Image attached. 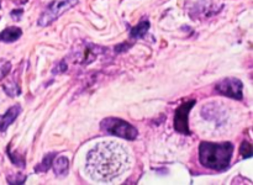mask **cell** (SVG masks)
Wrapping results in <instances>:
<instances>
[{"label": "cell", "instance_id": "cell-13", "mask_svg": "<svg viewBox=\"0 0 253 185\" xmlns=\"http://www.w3.org/2000/svg\"><path fill=\"white\" fill-rule=\"evenodd\" d=\"M241 154L242 157L245 158H250L252 155V147L249 142H246V141L242 142L241 145Z\"/></svg>", "mask_w": 253, "mask_h": 185}, {"label": "cell", "instance_id": "cell-4", "mask_svg": "<svg viewBox=\"0 0 253 185\" xmlns=\"http://www.w3.org/2000/svg\"><path fill=\"white\" fill-rule=\"evenodd\" d=\"M78 4V0H53L46 6V9L41 12L37 25L40 27H47L56 21L59 16L66 11L71 10Z\"/></svg>", "mask_w": 253, "mask_h": 185}, {"label": "cell", "instance_id": "cell-2", "mask_svg": "<svg viewBox=\"0 0 253 185\" xmlns=\"http://www.w3.org/2000/svg\"><path fill=\"white\" fill-rule=\"evenodd\" d=\"M232 154L234 146L231 142H202L199 146L200 164L217 172L226 170L229 168Z\"/></svg>", "mask_w": 253, "mask_h": 185}, {"label": "cell", "instance_id": "cell-8", "mask_svg": "<svg viewBox=\"0 0 253 185\" xmlns=\"http://www.w3.org/2000/svg\"><path fill=\"white\" fill-rule=\"evenodd\" d=\"M21 112V106L17 105L11 106L4 115H0V132H5L10 125L17 118V116Z\"/></svg>", "mask_w": 253, "mask_h": 185}, {"label": "cell", "instance_id": "cell-1", "mask_svg": "<svg viewBox=\"0 0 253 185\" xmlns=\"http://www.w3.org/2000/svg\"><path fill=\"white\" fill-rule=\"evenodd\" d=\"M130 167L127 150L114 141L94 146L86 154L85 172L95 182L109 183L118 179Z\"/></svg>", "mask_w": 253, "mask_h": 185}, {"label": "cell", "instance_id": "cell-11", "mask_svg": "<svg viewBox=\"0 0 253 185\" xmlns=\"http://www.w3.org/2000/svg\"><path fill=\"white\" fill-rule=\"evenodd\" d=\"M150 21L148 20H142V21L138 22L135 27H132L130 31V37L133 39H138L145 37V35L147 34L148 30H150Z\"/></svg>", "mask_w": 253, "mask_h": 185}, {"label": "cell", "instance_id": "cell-12", "mask_svg": "<svg viewBox=\"0 0 253 185\" xmlns=\"http://www.w3.org/2000/svg\"><path fill=\"white\" fill-rule=\"evenodd\" d=\"M54 153H48V154H46L43 157V159H42V162L40 163L39 165H37L36 168H35V170L39 173H44L47 172V170L51 168L52 163H53V159H54Z\"/></svg>", "mask_w": 253, "mask_h": 185}, {"label": "cell", "instance_id": "cell-15", "mask_svg": "<svg viewBox=\"0 0 253 185\" xmlns=\"http://www.w3.org/2000/svg\"><path fill=\"white\" fill-rule=\"evenodd\" d=\"M0 5H1V1H0Z\"/></svg>", "mask_w": 253, "mask_h": 185}, {"label": "cell", "instance_id": "cell-5", "mask_svg": "<svg viewBox=\"0 0 253 185\" xmlns=\"http://www.w3.org/2000/svg\"><path fill=\"white\" fill-rule=\"evenodd\" d=\"M215 90L221 95L227 96V98L241 100L242 96H244V93H242L244 84L237 78H225L215 85Z\"/></svg>", "mask_w": 253, "mask_h": 185}, {"label": "cell", "instance_id": "cell-3", "mask_svg": "<svg viewBox=\"0 0 253 185\" xmlns=\"http://www.w3.org/2000/svg\"><path fill=\"white\" fill-rule=\"evenodd\" d=\"M100 128L108 135L118 136L127 141H133L137 138L138 131L135 126L119 117H106L100 122Z\"/></svg>", "mask_w": 253, "mask_h": 185}, {"label": "cell", "instance_id": "cell-10", "mask_svg": "<svg viewBox=\"0 0 253 185\" xmlns=\"http://www.w3.org/2000/svg\"><path fill=\"white\" fill-rule=\"evenodd\" d=\"M52 167H53L54 174L58 175V177H64V175L68 174L69 160L66 157H63V155H59L56 160L53 159Z\"/></svg>", "mask_w": 253, "mask_h": 185}, {"label": "cell", "instance_id": "cell-7", "mask_svg": "<svg viewBox=\"0 0 253 185\" xmlns=\"http://www.w3.org/2000/svg\"><path fill=\"white\" fill-rule=\"evenodd\" d=\"M103 51L104 49L101 47L91 43H85L83 47H81V51L78 52V58H81L79 63L82 66H86V64L91 63L93 61H95L96 56Z\"/></svg>", "mask_w": 253, "mask_h": 185}, {"label": "cell", "instance_id": "cell-14", "mask_svg": "<svg viewBox=\"0 0 253 185\" xmlns=\"http://www.w3.org/2000/svg\"><path fill=\"white\" fill-rule=\"evenodd\" d=\"M19 177H20V174L15 175L14 179H12V178L7 177V182H9L10 184H22V183L26 180V175H21V178H19Z\"/></svg>", "mask_w": 253, "mask_h": 185}, {"label": "cell", "instance_id": "cell-6", "mask_svg": "<svg viewBox=\"0 0 253 185\" xmlns=\"http://www.w3.org/2000/svg\"><path fill=\"white\" fill-rule=\"evenodd\" d=\"M195 105V100H188L177 109L174 113V128L177 132L183 135H189V125H188V116L190 110Z\"/></svg>", "mask_w": 253, "mask_h": 185}, {"label": "cell", "instance_id": "cell-9", "mask_svg": "<svg viewBox=\"0 0 253 185\" xmlns=\"http://www.w3.org/2000/svg\"><path fill=\"white\" fill-rule=\"evenodd\" d=\"M22 30L16 26H10L6 27L0 32V41L5 42V43H11V42L17 41L21 37Z\"/></svg>", "mask_w": 253, "mask_h": 185}]
</instances>
